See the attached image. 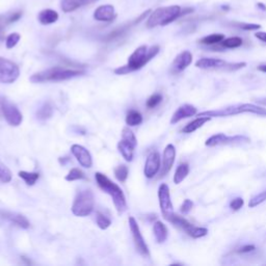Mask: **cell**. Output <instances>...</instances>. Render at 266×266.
Masks as SVG:
<instances>
[{
	"mask_svg": "<svg viewBox=\"0 0 266 266\" xmlns=\"http://www.w3.org/2000/svg\"><path fill=\"white\" fill-rule=\"evenodd\" d=\"M22 17V12L21 11H18V12H14V13H11L8 15V20H9V23L12 24V23H15L16 21H18L20 18Z\"/></svg>",
	"mask_w": 266,
	"mask_h": 266,
	"instance_id": "43",
	"label": "cell"
},
{
	"mask_svg": "<svg viewBox=\"0 0 266 266\" xmlns=\"http://www.w3.org/2000/svg\"><path fill=\"white\" fill-rule=\"evenodd\" d=\"M212 119L211 116H198L196 120L191 121L190 123H188L187 125H185L183 128H182V132L183 133H193L195 132L196 130L200 129L201 127H203L206 123H208L210 120Z\"/></svg>",
	"mask_w": 266,
	"mask_h": 266,
	"instance_id": "22",
	"label": "cell"
},
{
	"mask_svg": "<svg viewBox=\"0 0 266 266\" xmlns=\"http://www.w3.org/2000/svg\"><path fill=\"white\" fill-rule=\"evenodd\" d=\"M153 232L158 243H164L168 239V228L162 221L157 220L156 223H154Z\"/></svg>",
	"mask_w": 266,
	"mask_h": 266,
	"instance_id": "24",
	"label": "cell"
},
{
	"mask_svg": "<svg viewBox=\"0 0 266 266\" xmlns=\"http://www.w3.org/2000/svg\"><path fill=\"white\" fill-rule=\"evenodd\" d=\"M19 177L21 179L24 180V182L32 186L35 185V183L38 181V179L40 178V174L39 173H29V172H25V171H21L19 172Z\"/></svg>",
	"mask_w": 266,
	"mask_h": 266,
	"instance_id": "28",
	"label": "cell"
},
{
	"mask_svg": "<svg viewBox=\"0 0 266 266\" xmlns=\"http://www.w3.org/2000/svg\"><path fill=\"white\" fill-rule=\"evenodd\" d=\"M53 113V108L50 104L46 103V104H44L38 111H37V117L40 120H47L49 117L52 116Z\"/></svg>",
	"mask_w": 266,
	"mask_h": 266,
	"instance_id": "31",
	"label": "cell"
},
{
	"mask_svg": "<svg viewBox=\"0 0 266 266\" xmlns=\"http://www.w3.org/2000/svg\"><path fill=\"white\" fill-rule=\"evenodd\" d=\"M176 158V148L170 144L166 147L162 156V167L160 169V177H165L172 170Z\"/></svg>",
	"mask_w": 266,
	"mask_h": 266,
	"instance_id": "15",
	"label": "cell"
},
{
	"mask_svg": "<svg viewBox=\"0 0 266 266\" xmlns=\"http://www.w3.org/2000/svg\"><path fill=\"white\" fill-rule=\"evenodd\" d=\"M255 37H256L258 40H260V41H262V42L266 43V33H263V32H258V33H256V34H255Z\"/></svg>",
	"mask_w": 266,
	"mask_h": 266,
	"instance_id": "46",
	"label": "cell"
},
{
	"mask_svg": "<svg viewBox=\"0 0 266 266\" xmlns=\"http://www.w3.org/2000/svg\"><path fill=\"white\" fill-rule=\"evenodd\" d=\"M84 74L82 70L76 69H67L63 67H54L45 71H42L39 73L34 74L31 77V81L34 83H42V82H49V81H64L69 80L72 78H75L81 76Z\"/></svg>",
	"mask_w": 266,
	"mask_h": 266,
	"instance_id": "3",
	"label": "cell"
},
{
	"mask_svg": "<svg viewBox=\"0 0 266 266\" xmlns=\"http://www.w3.org/2000/svg\"><path fill=\"white\" fill-rule=\"evenodd\" d=\"M159 50L160 48L157 45H154L150 48H148L146 45L140 46L129 56L128 64L126 66L117 68L113 72L117 75H125V74L131 73L133 71H138L145 67L152 58H154L158 54Z\"/></svg>",
	"mask_w": 266,
	"mask_h": 266,
	"instance_id": "1",
	"label": "cell"
},
{
	"mask_svg": "<svg viewBox=\"0 0 266 266\" xmlns=\"http://www.w3.org/2000/svg\"><path fill=\"white\" fill-rule=\"evenodd\" d=\"M128 175H129V170L124 165H121V166L116 167L114 169L115 178L119 180L120 182H125L127 180V178H128Z\"/></svg>",
	"mask_w": 266,
	"mask_h": 266,
	"instance_id": "34",
	"label": "cell"
},
{
	"mask_svg": "<svg viewBox=\"0 0 266 266\" xmlns=\"http://www.w3.org/2000/svg\"><path fill=\"white\" fill-rule=\"evenodd\" d=\"M13 178V174L11 170L0 160V182L9 183Z\"/></svg>",
	"mask_w": 266,
	"mask_h": 266,
	"instance_id": "32",
	"label": "cell"
},
{
	"mask_svg": "<svg viewBox=\"0 0 266 266\" xmlns=\"http://www.w3.org/2000/svg\"><path fill=\"white\" fill-rule=\"evenodd\" d=\"M71 152L72 154L76 157L77 161L80 164L81 167L85 169H90L93 166V159L90 154L84 147L80 145H73L71 147Z\"/></svg>",
	"mask_w": 266,
	"mask_h": 266,
	"instance_id": "14",
	"label": "cell"
},
{
	"mask_svg": "<svg viewBox=\"0 0 266 266\" xmlns=\"http://www.w3.org/2000/svg\"><path fill=\"white\" fill-rule=\"evenodd\" d=\"M161 101H162V96L160 94H154L149 99H148L147 107L148 108H154L160 104Z\"/></svg>",
	"mask_w": 266,
	"mask_h": 266,
	"instance_id": "39",
	"label": "cell"
},
{
	"mask_svg": "<svg viewBox=\"0 0 266 266\" xmlns=\"http://www.w3.org/2000/svg\"><path fill=\"white\" fill-rule=\"evenodd\" d=\"M158 199H159L161 213L166 219H168L174 213V209H173V204H172V200H171L170 188L166 183H162L159 186Z\"/></svg>",
	"mask_w": 266,
	"mask_h": 266,
	"instance_id": "12",
	"label": "cell"
},
{
	"mask_svg": "<svg viewBox=\"0 0 266 266\" xmlns=\"http://www.w3.org/2000/svg\"><path fill=\"white\" fill-rule=\"evenodd\" d=\"M258 70L263 72V73H266V65H262V66H259L258 67Z\"/></svg>",
	"mask_w": 266,
	"mask_h": 266,
	"instance_id": "47",
	"label": "cell"
},
{
	"mask_svg": "<svg viewBox=\"0 0 266 266\" xmlns=\"http://www.w3.org/2000/svg\"><path fill=\"white\" fill-rule=\"evenodd\" d=\"M8 25H10L8 20V15H6V16H0V41L5 39L6 27Z\"/></svg>",
	"mask_w": 266,
	"mask_h": 266,
	"instance_id": "40",
	"label": "cell"
},
{
	"mask_svg": "<svg viewBox=\"0 0 266 266\" xmlns=\"http://www.w3.org/2000/svg\"><path fill=\"white\" fill-rule=\"evenodd\" d=\"M191 62H193V54H191V52L187 50L182 51L174 60L172 64V72L177 74L184 71L191 64Z\"/></svg>",
	"mask_w": 266,
	"mask_h": 266,
	"instance_id": "16",
	"label": "cell"
},
{
	"mask_svg": "<svg viewBox=\"0 0 266 266\" xmlns=\"http://www.w3.org/2000/svg\"><path fill=\"white\" fill-rule=\"evenodd\" d=\"M95 178L98 183V186L104 191V193H106L111 197L116 211L119 213L125 212L127 210V203L125 195L121 187L113 183L109 178H107V177L102 173L99 172L96 173Z\"/></svg>",
	"mask_w": 266,
	"mask_h": 266,
	"instance_id": "4",
	"label": "cell"
},
{
	"mask_svg": "<svg viewBox=\"0 0 266 266\" xmlns=\"http://www.w3.org/2000/svg\"><path fill=\"white\" fill-rule=\"evenodd\" d=\"M122 140L128 142L135 148H137V146H138V140L135 136V133H133L128 127H125L122 131Z\"/></svg>",
	"mask_w": 266,
	"mask_h": 266,
	"instance_id": "36",
	"label": "cell"
},
{
	"mask_svg": "<svg viewBox=\"0 0 266 266\" xmlns=\"http://www.w3.org/2000/svg\"><path fill=\"white\" fill-rule=\"evenodd\" d=\"M242 39L239 37H231L228 39H225L223 42H221V46L225 48L233 49V48H238L242 45Z\"/></svg>",
	"mask_w": 266,
	"mask_h": 266,
	"instance_id": "29",
	"label": "cell"
},
{
	"mask_svg": "<svg viewBox=\"0 0 266 266\" xmlns=\"http://www.w3.org/2000/svg\"><path fill=\"white\" fill-rule=\"evenodd\" d=\"M116 16L114 8L111 5H105L99 7L95 13H94V18L97 21L101 22H111Z\"/></svg>",
	"mask_w": 266,
	"mask_h": 266,
	"instance_id": "20",
	"label": "cell"
},
{
	"mask_svg": "<svg viewBox=\"0 0 266 266\" xmlns=\"http://www.w3.org/2000/svg\"><path fill=\"white\" fill-rule=\"evenodd\" d=\"M265 201H266V190L250 199L249 203H248V206L250 207V208H254V207H257L258 205L262 204Z\"/></svg>",
	"mask_w": 266,
	"mask_h": 266,
	"instance_id": "38",
	"label": "cell"
},
{
	"mask_svg": "<svg viewBox=\"0 0 266 266\" xmlns=\"http://www.w3.org/2000/svg\"><path fill=\"white\" fill-rule=\"evenodd\" d=\"M94 195L91 189L80 190L72 205V212L74 215L84 217L90 215L94 210Z\"/></svg>",
	"mask_w": 266,
	"mask_h": 266,
	"instance_id": "6",
	"label": "cell"
},
{
	"mask_svg": "<svg viewBox=\"0 0 266 266\" xmlns=\"http://www.w3.org/2000/svg\"><path fill=\"white\" fill-rule=\"evenodd\" d=\"M198 112V109L196 106L191 105V104H184L181 105L178 109H177L171 119V124H176L183 119H187V117L194 116Z\"/></svg>",
	"mask_w": 266,
	"mask_h": 266,
	"instance_id": "19",
	"label": "cell"
},
{
	"mask_svg": "<svg viewBox=\"0 0 266 266\" xmlns=\"http://www.w3.org/2000/svg\"><path fill=\"white\" fill-rule=\"evenodd\" d=\"M39 21L41 24L43 25H49V24H53L58 20V14L57 12L47 9V10H44L39 14V17H38Z\"/></svg>",
	"mask_w": 266,
	"mask_h": 266,
	"instance_id": "23",
	"label": "cell"
},
{
	"mask_svg": "<svg viewBox=\"0 0 266 266\" xmlns=\"http://www.w3.org/2000/svg\"><path fill=\"white\" fill-rule=\"evenodd\" d=\"M240 113H253L262 116H266V108L262 106H258L255 104H249V103H244V104H235L225 108H220L217 110H207L203 111L198 114V116H211V117H224V116H231Z\"/></svg>",
	"mask_w": 266,
	"mask_h": 266,
	"instance_id": "5",
	"label": "cell"
},
{
	"mask_svg": "<svg viewBox=\"0 0 266 266\" xmlns=\"http://www.w3.org/2000/svg\"><path fill=\"white\" fill-rule=\"evenodd\" d=\"M129 228H130V231L132 233L133 241H135L136 248H137L138 252L144 257H149L150 256L149 247H148V245H147V243L143 237V235L141 233V229L138 225V221L133 216L129 217Z\"/></svg>",
	"mask_w": 266,
	"mask_h": 266,
	"instance_id": "11",
	"label": "cell"
},
{
	"mask_svg": "<svg viewBox=\"0 0 266 266\" xmlns=\"http://www.w3.org/2000/svg\"><path fill=\"white\" fill-rule=\"evenodd\" d=\"M225 40V36L221 34H213L210 36H207L203 38L200 43L204 44V45H215V44L221 43Z\"/></svg>",
	"mask_w": 266,
	"mask_h": 266,
	"instance_id": "30",
	"label": "cell"
},
{
	"mask_svg": "<svg viewBox=\"0 0 266 266\" xmlns=\"http://www.w3.org/2000/svg\"><path fill=\"white\" fill-rule=\"evenodd\" d=\"M244 204V201L242 198H235L231 201L230 203V208L232 210H235V211H237L239 210L240 208H242V206Z\"/></svg>",
	"mask_w": 266,
	"mask_h": 266,
	"instance_id": "41",
	"label": "cell"
},
{
	"mask_svg": "<svg viewBox=\"0 0 266 266\" xmlns=\"http://www.w3.org/2000/svg\"><path fill=\"white\" fill-rule=\"evenodd\" d=\"M250 140L244 136H234L228 137L224 133H217L210 137L208 140L205 142L207 147H216V146H223V145H242L248 144Z\"/></svg>",
	"mask_w": 266,
	"mask_h": 266,
	"instance_id": "10",
	"label": "cell"
},
{
	"mask_svg": "<svg viewBox=\"0 0 266 266\" xmlns=\"http://www.w3.org/2000/svg\"><path fill=\"white\" fill-rule=\"evenodd\" d=\"M193 207H194V203L191 200H184L183 204L181 205L180 207V211L183 213V214H187L191 209H193Z\"/></svg>",
	"mask_w": 266,
	"mask_h": 266,
	"instance_id": "42",
	"label": "cell"
},
{
	"mask_svg": "<svg viewBox=\"0 0 266 266\" xmlns=\"http://www.w3.org/2000/svg\"><path fill=\"white\" fill-rule=\"evenodd\" d=\"M20 39H21V36H20L19 34H17V33H13V34H11V35L7 38V40H6V46H7V48H8V49H12V48H14L15 46L17 45L18 42L20 41Z\"/></svg>",
	"mask_w": 266,
	"mask_h": 266,
	"instance_id": "37",
	"label": "cell"
},
{
	"mask_svg": "<svg viewBox=\"0 0 266 266\" xmlns=\"http://www.w3.org/2000/svg\"><path fill=\"white\" fill-rule=\"evenodd\" d=\"M96 223H97L98 227L101 230H106L111 225V220L103 213L97 212V214H96Z\"/></svg>",
	"mask_w": 266,
	"mask_h": 266,
	"instance_id": "33",
	"label": "cell"
},
{
	"mask_svg": "<svg viewBox=\"0 0 266 266\" xmlns=\"http://www.w3.org/2000/svg\"><path fill=\"white\" fill-rule=\"evenodd\" d=\"M258 7H259V8H261L262 10H264V11L266 10V7H264V6H263V4H258Z\"/></svg>",
	"mask_w": 266,
	"mask_h": 266,
	"instance_id": "49",
	"label": "cell"
},
{
	"mask_svg": "<svg viewBox=\"0 0 266 266\" xmlns=\"http://www.w3.org/2000/svg\"><path fill=\"white\" fill-rule=\"evenodd\" d=\"M266 100V99H265ZM259 103H261V104L263 105H266V101H264V99H260V100H257Z\"/></svg>",
	"mask_w": 266,
	"mask_h": 266,
	"instance_id": "48",
	"label": "cell"
},
{
	"mask_svg": "<svg viewBox=\"0 0 266 266\" xmlns=\"http://www.w3.org/2000/svg\"><path fill=\"white\" fill-rule=\"evenodd\" d=\"M0 217L11 221V223L14 224L15 226L22 229H28L29 226H31V223H29V220L26 218V216L17 212L0 211Z\"/></svg>",
	"mask_w": 266,
	"mask_h": 266,
	"instance_id": "18",
	"label": "cell"
},
{
	"mask_svg": "<svg viewBox=\"0 0 266 266\" xmlns=\"http://www.w3.org/2000/svg\"><path fill=\"white\" fill-rule=\"evenodd\" d=\"M246 66L245 63H228L220 58L204 57L196 63V67L203 70H223V71H237Z\"/></svg>",
	"mask_w": 266,
	"mask_h": 266,
	"instance_id": "7",
	"label": "cell"
},
{
	"mask_svg": "<svg viewBox=\"0 0 266 266\" xmlns=\"http://www.w3.org/2000/svg\"><path fill=\"white\" fill-rule=\"evenodd\" d=\"M117 149H119L120 153L122 154V156L125 158L126 161H132L133 155H135L136 148L133 147L131 144L122 140L119 144H117Z\"/></svg>",
	"mask_w": 266,
	"mask_h": 266,
	"instance_id": "25",
	"label": "cell"
},
{
	"mask_svg": "<svg viewBox=\"0 0 266 266\" xmlns=\"http://www.w3.org/2000/svg\"><path fill=\"white\" fill-rule=\"evenodd\" d=\"M99 0H63L62 2V10L65 13H71L76 11L84 6L92 5L97 3Z\"/></svg>",
	"mask_w": 266,
	"mask_h": 266,
	"instance_id": "21",
	"label": "cell"
},
{
	"mask_svg": "<svg viewBox=\"0 0 266 266\" xmlns=\"http://www.w3.org/2000/svg\"><path fill=\"white\" fill-rule=\"evenodd\" d=\"M255 248H256V247H255L254 245H249V244H247V245L241 246V247L237 250V252L240 253V254H246V253H249V252H253V250H254Z\"/></svg>",
	"mask_w": 266,
	"mask_h": 266,
	"instance_id": "45",
	"label": "cell"
},
{
	"mask_svg": "<svg viewBox=\"0 0 266 266\" xmlns=\"http://www.w3.org/2000/svg\"><path fill=\"white\" fill-rule=\"evenodd\" d=\"M160 169H161L160 155L158 152H152L147 157L146 160L145 170H144L145 176L149 179L154 178L157 173L160 171Z\"/></svg>",
	"mask_w": 266,
	"mask_h": 266,
	"instance_id": "13",
	"label": "cell"
},
{
	"mask_svg": "<svg viewBox=\"0 0 266 266\" xmlns=\"http://www.w3.org/2000/svg\"><path fill=\"white\" fill-rule=\"evenodd\" d=\"M143 123V115L138 110H130L126 116V124L128 126H138Z\"/></svg>",
	"mask_w": 266,
	"mask_h": 266,
	"instance_id": "27",
	"label": "cell"
},
{
	"mask_svg": "<svg viewBox=\"0 0 266 266\" xmlns=\"http://www.w3.org/2000/svg\"><path fill=\"white\" fill-rule=\"evenodd\" d=\"M86 179L85 174L79 169H72L69 174L66 176L67 181H76V180H83Z\"/></svg>",
	"mask_w": 266,
	"mask_h": 266,
	"instance_id": "35",
	"label": "cell"
},
{
	"mask_svg": "<svg viewBox=\"0 0 266 266\" xmlns=\"http://www.w3.org/2000/svg\"><path fill=\"white\" fill-rule=\"evenodd\" d=\"M0 108H2L3 114L6 121L14 127L19 126L23 121V115L18 107L12 103L7 98L0 99Z\"/></svg>",
	"mask_w": 266,
	"mask_h": 266,
	"instance_id": "8",
	"label": "cell"
},
{
	"mask_svg": "<svg viewBox=\"0 0 266 266\" xmlns=\"http://www.w3.org/2000/svg\"><path fill=\"white\" fill-rule=\"evenodd\" d=\"M20 75L19 67L7 58L0 57V82L13 83Z\"/></svg>",
	"mask_w": 266,
	"mask_h": 266,
	"instance_id": "9",
	"label": "cell"
},
{
	"mask_svg": "<svg viewBox=\"0 0 266 266\" xmlns=\"http://www.w3.org/2000/svg\"><path fill=\"white\" fill-rule=\"evenodd\" d=\"M238 26L243 29V31H257V29L261 28V25L259 24H248V23H241L238 24Z\"/></svg>",
	"mask_w": 266,
	"mask_h": 266,
	"instance_id": "44",
	"label": "cell"
},
{
	"mask_svg": "<svg viewBox=\"0 0 266 266\" xmlns=\"http://www.w3.org/2000/svg\"><path fill=\"white\" fill-rule=\"evenodd\" d=\"M194 10L187 8L181 9L179 6L162 7L156 9L154 12L150 13V16L147 20L146 26L148 28H154L156 26H166L184 15L190 14Z\"/></svg>",
	"mask_w": 266,
	"mask_h": 266,
	"instance_id": "2",
	"label": "cell"
},
{
	"mask_svg": "<svg viewBox=\"0 0 266 266\" xmlns=\"http://www.w3.org/2000/svg\"><path fill=\"white\" fill-rule=\"evenodd\" d=\"M151 12H152L151 10H148V11H146L145 13H143V14L141 15V16H140L138 19H136L133 22L128 23V24H125V25H123V26H121V27H119V28L114 29L113 32H111L109 35H107V36L105 37V41H112V40H114V39H117V38L122 37L124 34H126V33L129 31V29H130L133 25L139 24L141 21H143V20H144V19H145V18L148 16V15H149Z\"/></svg>",
	"mask_w": 266,
	"mask_h": 266,
	"instance_id": "17",
	"label": "cell"
},
{
	"mask_svg": "<svg viewBox=\"0 0 266 266\" xmlns=\"http://www.w3.org/2000/svg\"><path fill=\"white\" fill-rule=\"evenodd\" d=\"M189 174V166L187 164H182L177 168L174 175V183L180 184Z\"/></svg>",
	"mask_w": 266,
	"mask_h": 266,
	"instance_id": "26",
	"label": "cell"
}]
</instances>
